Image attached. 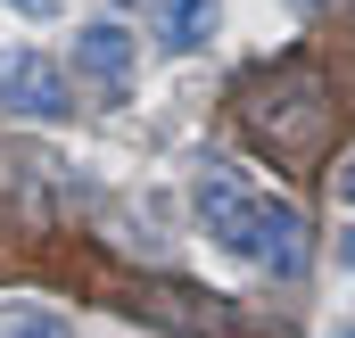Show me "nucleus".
Here are the masks:
<instances>
[{"label": "nucleus", "mask_w": 355, "mask_h": 338, "mask_svg": "<svg viewBox=\"0 0 355 338\" xmlns=\"http://www.w3.org/2000/svg\"><path fill=\"white\" fill-rule=\"evenodd\" d=\"M0 107H8V116H33V124H58V116L75 107L58 58H42V50H8V58H0Z\"/></svg>", "instance_id": "obj_1"}, {"label": "nucleus", "mask_w": 355, "mask_h": 338, "mask_svg": "<svg viewBox=\"0 0 355 338\" xmlns=\"http://www.w3.org/2000/svg\"><path fill=\"white\" fill-rule=\"evenodd\" d=\"M190 198H198V223L215 231V248H232V256H240V240H248V215H257V190L240 181V166L207 157V166H198V190H190Z\"/></svg>", "instance_id": "obj_2"}, {"label": "nucleus", "mask_w": 355, "mask_h": 338, "mask_svg": "<svg viewBox=\"0 0 355 338\" xmlns=\"http://www.w3.org/2000/svg\"><path fill=\"white\" fill-rule=\"evenodd\" d=\"M240 256L289 281V272L306 264V223H297V206H289V198H265V190H257V215H248V240H240Z\"/></svg>", "instance_id": "obj_3"}, {"label": "nucleus", "mask_w": 355, "mask_h": 338, "mask_svg": "<svg viewBox=\"0 0 355 338\" xmlns=\"http://www.w3.org/2000/svg\"><path fill=\"white\" fill-rule=\"evenodd\" d=\"M132 58H141V42H132L124 25H83V33H75V66H83L91 83H107V91H124Z\"/></svg>", "instance_id": "obj_4"}, {"label": "nucleus", "mask_w": 355, "mask_h": 338, "mask_svg": "<svg viewBox=\"0 0 355 338\" xmlns=\"http://www.w3.org/2000/svg\"><path fill=\"white\" fill-rule=\"evenodd\" d=\"M215 33V0H166V50H198Z\"/></svg>", "instance_id": "obj_5"}, {"label": "nucleus", "mask_w": 355, "mask_h": 338, "mask_svg": "<svg viewBox=\"0 0 355 338\" xmlns=\"http://www.w3.org/2000/svg\"><path fill=\"white\" fill-rule=\"evenodd\" d=\"M0 338H67V322L42 314V305H8V314H0Z\"/></svg>", "instance_id": "obj_6"}, {"label": "nucleus", "mask_w": 355, "mask_h": 338, "mask_svg": "<svg viewBox=\"0 0 355 338\" xmlns=\"http://www.w3.org/2000/svg\"><path fill=\"white\" fill-rule=\"evenodd\" d=\"M331 190H339V206H355V157H347L339 173H331Z\"/></svg>", "instance_id": "obj_7"}, {"label": "nucleus", "mask_w": 355, "mask_h": 338, "mask_svg": "<svg viewBox=\"0 0 355 338\" xmlns=\"http://www.w3.org/2000/svg\"><path fill=\"white\" fill-rule=\"evenodd\" d=\"M8 8H25V17H50V0H8Z\"/></svg>", "instance_id": "obj_8"}, {"label": "nucleus", "mask_w": 355, "mask_h": 338, "mask_svg": "<svg viewBox=\"0 0 355 338\" xmlns=\"http://www.w3.org/2000/svg\"><path fill=\"white\" fill-rule=\"evenodd\" d=\"M331 338H355V314H347V322H339V330H331Z\"/></svg>", "instance_id": "obj_9"}, {"label": "nucleus", "mask_w": 355, "mask_h": 338, "mask_svg": "<svg viewBox=\"0 0 355 338\" xmlns=\"http://www.w3.org/2000/svg\"><path fill=\"white\" fill-rule=\"evenodd\" d=\"M339 264H355V240H347V248H339Z\"/></svg>", "instance_id": "obj_10"}]
</instances>
